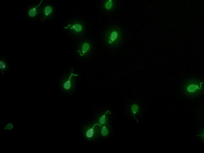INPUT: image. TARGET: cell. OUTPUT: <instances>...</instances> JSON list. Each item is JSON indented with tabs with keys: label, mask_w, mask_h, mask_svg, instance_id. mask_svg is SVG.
I'll return each mask as SVG.
<instances>
[{
	"label": "cell",
	"mask_w": 204,
	"mask_h": 153,
	"mask_svg": "<svg viewBox=\"0 0 204 153\" xmlns=\"http://www.w3.org/2000/svg\"><path fill=\"white\" fill-rule=\"evenodd\" d=\"M64 29H69L74 34H80L84 31V26L79 22H73L69 24L67 27H65Z\"/></svg>",
	"instance_id": "obj_1"
},
{
	"label": "cell",
	"mask_w": 204,
	"mask_h": 153,
	"mask_svg": "<svg viewBox=\"0 0 204 153\" xmlns=\"http://www.w3.org/2000/svg\"><path fill=\"white\" fill-rule=\"evenodd\" d=\"M97 125L100 126V127H102V125L96 123L92 127H89L85 131V136L87 139H91L95 137L97 135V131L96 130L95 126Z\"/></svg>",
	"instance_id": "obj_2"
},
{
	"label": "cell",
	"mask_w": 204,
	"mask_h": 153,
	"mask_svg": "<svg viewBox=\"0 0 204 153\" xmlns=\"http://www.w3.org/2000/svg\"><path fill=\"white\" fill-rule=\"evenodd\" d=\"M54 13V7L51 5H47L44 6L42 9L43 21L46 19L51 17L53 15Z\"/></svg>",
	"instance_id": "obj_3"
},
{
	"label": "cell",
	"mask_w": 204,
	"mask_h": 153,
	"mask_svg": "<svg viewBox=\"0 0 204 153\" xmlns=\"http://www.w3.org/2000/svg\"><path fill=\"white\" fill-rule=\"evenodd\" d=\"M73 69H72V73L71 75L69 77L68 79L66 80L65 81H64L63 83V89L66 90H70L72 89V87H73V83L72 80V76H77L78 75H75L73 74Z\"/></svg>",
	"instance_id": "obj_4"
},
{
	"label": "cell",
	"mask_w": 204,
	"mask_h": 153,
	"mask_svg": "<svg viewBox=\"0 0 204 153\" xmlns=\"http://www.w3.org/2000/svg\"><path fill=\"white\" fill-rule=\"evenodd\" d=\"M90 48V45L89 43L85 42L82 45L80 49L77 50V52H79L80 55L83 56L89 51Z\"/></svg>",
	"instance_id": "obj_5"
},
{
	"label": "cell",
	"mask_w": 204,
	"mask_h": 153,
	"mask_svg": "<svg viewBox=\"0 0 204 153\" xmlns=\"http://www.w3.org/2000/svg\"><path fill=\"white\" fill-rule=\"evenodd\" d=\"M42 1L43 0H41L40 3L37 6L33 7V8H31L28 11V14L29 17L31 18H34L38 15V8L41 5Z\"/></svg>",
	"instance_id": "obj_6"
},
{
	"label": "cell",
	"mask_w": 204,
	"mask_h": 153,
	"mask_svg": "<svg viewBox=\"0 0 204 153\" xmlns=\"http://www.w3.org/2000/svg\"><path fill=\"white\" fill-rule=\"evenodd\" d=\"M202 86H200V87H198V86L194 84H192L189 85L187 87V92H190V93H193L196 92V90H200L201 89Z\"/></svg>",
	"instance_id": "obj_7"
},
{
	"label": "cell",
	"mask_w": 204,
	"mask_h": 153,
	"mask_svg": "<svg viewBox=\"0 0 204 153\" xmlns=\"http://www.w3.org/2000/svg\"><path fill=\"white\" fill-rule=\"evenodd\" d=\"M8 68V65L6 61L1 59L0 61V69L1 71L3 74H4L5 71Z\"/></svg>",
	"instance_id": "obj_8"
},
{
	"label": "cell",
	"mask_w": 204,
	"mask_h": 153,
	"mask_svg": "<svg viewBox=\"0 0 204 153\" xmlns=\"http://www.w3.org/2000/svg\"><path fill=\"white\" fill-rule=\"evenodd\" d=\"M108 113H109L110 114H111V113H110L109 111L108 110L107 111L105 114H104L102 116H100L99 118V124L101 125H106L107 122V119L106 117V115Z\"/></svg>",
	"instance_id": "obj_9"
},
{
	"label": "cell",
	"mask_w": 204,
	"mask_h": 153,
	"mask_svg": "<svg viewBox=\"0 0 204 153\" xmlns=\"http://www.w3.org/2000/svg\"><path fill=\"white\" fill-rule=\"evenodd\" d=\"M118 36V32L116 31H113L111 34V37L110 38V40L109 41V43L111 44L114 41L116 40V39L117 38Z\"/></svg>",
	"instance_id": "obj_10"
},
{
	"label": "cell",
	"mask_w": 204,
	"mask_h": 153,
	"mask_svg": "<svg viewBox=\"0 0 204 153\" xmlns=\"http://www.w3.org/2000/svg\"><path fill=\"white\" fill-rule=\"evenodd\" d=\"M131 109L132 112V113H133V116L135 118L136 120H137V122H139L138 120L136 119L135 117H134V115H136V114L139 112V106L137 105L136 104H133L132 106Z\"/></svg>",
	"instance_id": "obj_11"
},
{
	"label": "cell",
	"mask_w": 204,
	"mask_h": 153,
	"mask_svg": "<svg viewBox=\"0 0 204 153\" xmlns=\"http://www.w3.org/2000/svg\"><path fill=\"white\" fill-rule=\"evenodd\" d=\"M109 133V129L107 127L104 125L102 127L101 130V135L103 136H106L108 135Z\"/></svg>",
	"instance_id": "obj_12"
},
{
	"label": "cell",
	"mask_w": 204,
	"mask_h": 153,
	"mask_svg": "<svg viewBox=\"0 0 204 153\" xmlns=\"http://www.w3.org/2000/svg\"><path fill=\"white\" fill-rule=\"evenodd\" d=\"M113 6V3L112 0H108L107 1L104 5V7L107 10H110L112 8Z\"/></svg>",
	"instance_id": "obj_13"
},
{
	"label": "cell",
	"mask_w": 204,
	"mask_h": 153,
	"mask_svg": "<svg viewBox=\"0 0 204 153\" xmlns=\"http://www.w3.org/2000/svg\"><path fill=\"white\" fill-rule=\"evenodd\" d=\"M196 136H201L204 139V132L203 134H199V135H196Z\"/></svg>",
	"instance_id": "obj_14"
}]
</instances>
